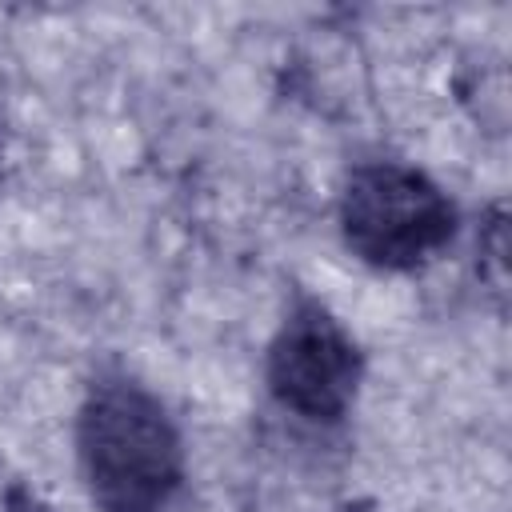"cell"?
I'll return each instance as SVG.
<instances>
[{
    "instance_id": "2",
    "label": "cell",
    "mask_w": 512,
    "mask_h": 512,
    "mask_svg": "<svg viewBox=\"0 0 512 512\" xmlns=\"http://www.w3.org/2000/svg\"><path fill=\"white\" fill-rule=\"evenodd\" d=\"M340 228L348 248L384 272L428 264L456 232V208L436 180L408 164H364L344 180Z\"/></svg>"
},
{
    "instance_id": "3",
    "label": "cell",
    "mask_w": 512,
    "mask_h": 512,
    "mask_svg": "<svg viewBox=\"0 0 512 512\" xmlns=\"http://www.w3.org/2000/svg\"><path fill=\"white\" fill-rule=\"evenodd\" d=\"M364 364L344 324L316 300H300L268 348L276 400L308 420H340L356 400Z\"/></svg>"
},
{
    "instance_id": "4",
    "label": "cell",
    "mask_w": 512,
    "mask_h": 512,
    "mask_svg": "<svg viewBox=\"0 0 512 512\" xmlns=\"http://www.w3.org/2000/svg\"><path fill=\"white\" fill-rule=\"evenodd\" d=\"M4 512H52L32 488H24V484H16V488H8L4 492Z\"/></svg>"
},
{
    "instance_id": "1",
    "label": "cell",
    "mask_w": 512,
    "mask_h": 512,
    "mask_svg": "<svg viewBox=\"0 0 512 512\" xmlns=\"http://www.w3.org/2000/svg\"><path fill=\"white\" fill-rule=\"evenodd\" d=\"M80 468L104 512H164L184 480L180 432L132 380H104L76 420Z\"/></svg>"
}]
</instances>
